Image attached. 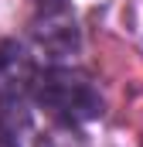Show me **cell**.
<instances>
[{"label": "cell", "mask_w": 143, "mask_h": 147, "mask_svg": "<svg viewBox=\"0 0 143 147\" xmlns=\"http://www.w3.org/2000/svg\"><path fill=\"white\" fill-rule=\"evenodd\" d=\"M34 96L61 127H82L102 116L99 89L82 69H72V65H51L48 72H41Z\"/></svg>", "instance_id": "obj_1"}, {"label": "cell", "mask_w": 143, "mask_h": 147, "mask_svg": "<svg viewBox=\"0 0 143 147\" xmlns=\"http://www.w3.org/2000/svg\"><path fill=\"white\" fill-rule=\"evenodd\" d=\"M34 41L51 62L68 58L78 48V28H75V17L68 14L65 3L41 7V17L34 21Z\"/></svg>", "instance_id": "obj_2"}, {"label": "cell", "mask_w": 143, "mask_h": 147, "mask_svg": "<svg viewBox=\"0 0 143 147\" xmlns=\"http://www.w3.org/2000/svg\"><path fill=\"white\" fill-rule=\"evenodd\" d=\"M34 55L21 41H0V99H27L37 86Z\"/></svg>", "instance_id": "obj_3"}, {"label": "cell", "mask_w": 143, "mask_h": 147, "mask_svg": "<svg viewBox=\"0 0 143 147\" xmlns=\"http://www.w3.org/2000/svg\"><path fill=\"white\" fill-rule=\"evenodd\" d=\"M24 130H27L24 99H0V147H21Z\"/></svg>", "instance_id": "obj_4"}, {"label": "cell", "mask_w": 143, "mask_h": 147, "mask_svg": "<svg viewBox=\"0 0 143 147\" xmlns=\"http://www.w3.org/2000/svg\"><path fill=\"white\" fill-rule=\"evenodd\" d=\"M37 147H85L82 144V137L75 134V127H58V130H51V134H44Z\"/></svg>", "instance_id": "obj_5"}, {"label": "cell", "mask_w": 143, "mask_h": 147, "mask_svg": "<svg viewBox=\"0 0 143 147\" xmlns=\"http://www.w3.org/2000/svg\"><path fill=\"white\" fill-rule=\"evenodd\" d=\"M37 7H55V3H61V0H34Z\"/></svg>", "instance_id": "obj_6"}]
</instances>
